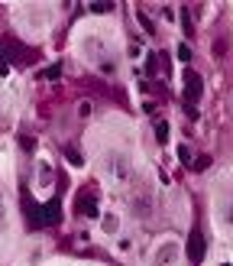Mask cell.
I'll use <instances>...</instances> for the list:
<instances>
[{
    "instance_id": "8992f818",
    "label": "cell",
    "mask_w": 233,
    "mask_h": 266,
    "mask_svg": "<svg viewBox=\"0 0 233 266\" xmlns=\"http://www.w3.org/2000/svg\"><path fill=\"white\" fill-rule=\"evenodd\" d=\"M146 72H149V75L165 72V62H162V55H159V52H149V55H146Z\"/></svg>"
},
{
    "instance_id": "3957f363",
    "label": "cell",
    "mask_w": 233,
    "mask_h": 266,
    "mask_svg": "<svg viewBox=\"0 0 233 266\" xmlns=\"http://www.w3.org/2000/svg\"><path fill=\"white\" fill-rule=\"evenodd\" d=\"M185 250H188V260H191V263H201V260H204V250H207V240H204L201 227H194V231L188 234V247H185Z\"/></svg>"
},
{
    "instance_id": "52a82bcc",
    "label": "cell",
    "mask_w": 233,
    "mask_h": 266,
    "mask_svg": "<svg viewBox=\"0 0 233 266\" xmlns=\"http://www.w3.org/2000/svg\"><path fill=\"white\" fill-rule=\"evenodd\" d=\"M3 49H10V62H16V65H23V62H26V59H23V55H26V52H23V49H20V46H16V43H7V46H3Z\"/></svg>"
},
{
    "instance_id": "ac0fdd59",
    "label": "cell",
    "mask_w": 233,
    "mask_h": 266,
    "mask_svg": "<svg viewBox=\"0 0 233 266\" xmlns=\"http://www.w3.org/2000/svg\"><path fill=\"white\" fill-rule=\"evenodd\" d=\"M7 72H10V65H7V62H0V75H7Z\"/></svg>"
},
{
    "instance_id": "ba28073f",
    "label": "cell",
    "mask_w": 233,
    "mask_h": 266,
    "mask_svg": "<svg viewBox=\"0 0 233 266\" xmlns=\"http://www.w3.org/2000/svg\"><path fill=\"white\" fill-rule=\"evenodd\" d=\"M87 10L91 13H110L114 10V3H110V0H94V3H87Z\"/></svg>"
},
{
    "instance_id": "8fae6325",
    "label": "cell",
    "mask_w": 233,
    "mask_h": 266,
    "mask_svg": "<svg viewBox=\"0 0 233 266\" xmlns=\"http://www.w3.org/2000/svg\"><path fill=\"white\" fill-rule=\"evenodd\" d=\"M211 156H198V159H194V162H191V169H194V172H204V169H211Z\"/></svg>"
},
{
    "instance_id": "9c48e42d",
    "label": "cell",
    "mask_w": 233,
    "mask_h": 266,
    "mask_svg": "<svg viewBox=\"0 0 233 266\" xmlns=\"http://www.w3.org/2000/svg\"><path fill=\"white\" fill-rule=\"evenodd\" d=\"M65 156H68V162H72V166H78V169L85 166V156H81L74 146H65Z\"/></svg>"
},
{
    "instance_id": "7c38bea8",
    "label": "cell",
    "mask_w": 233,
    "mask_h": 266,
    "mask_svg": "<svg viewBox=\"0 0 233 266\" xmlns=\"http://www.w3.org/2000/svg\"><path fill=\"white\" fill-rule=\"evenodd\" d=\"M156 140H159V143H165V140H169V124H165V120H159V124H156Z\"/></svg>"
},
{
    "instance_id": "5bb4252c",
    "label": "cell",
    "mask_w": 233,
    "mask_h": 266,
    "mask_svg": "<svg viewBox=\"0 0 233 266\" xmlns=\"http://www.w3.org/2000/svg\"><path fill=\"white\" fill-rule=\"evenodd\" d=\"M58 75H62V68H58V65H52V68H45V72H43V78H52V81H55Z\"/></svg>"
},
{
    "instance_id": "9a60e30c",
    "label": "cell",
    "mask_w": 233,
    "mask_h": 266,
    "mask_svg": "<svg viewBox=\"0 0 233 266\" xmlns=\"http://www.w3.org/2000/svg\"><path fill=\"white\" fill-rule=\"evenodd\" d=\"M178 59L181 62H191V49L188 46H178Z\"/></svg>"
},
{
    "instance_id": "6da1fadb",
    "label": "cell",
    "mask_w": 233,
    "mask_h": 266,
    "mask_svg": "<svg viewBox=\"0 0 233 266\" xmlns=\"http://www.w3.org/2000/svg\"><path fill=\"white\" fill-rule=\"evenodd\" d=\"M20 204H23V218H26L29 227H52V224L62 221V204H58V198H52V202H45V204H36L29 192H23Z\"/></svg>"
},
{
    "instance_id": "ffe728a7",
    "label": "cell",
    "mask_w": 233,
    "mask_h": 266,
    "mask_svg": "<svg viewBox=\"0 0 233 266\" xmlns=\"http://www.w3.org/2000/svg\"><path fill=\"white\" fill-rule=\"evenodd\" d=\"M0 55H3V46H0Z\"/></svg>"
},
{
    "instance_id": "4fadbf2b",
    "label": "cell",
    "mask_w": 233,
    "mask_h": 266,
    "mask_svg": "<svg viewBox=\"0 0 233 266\" xmlns=\"http://www.w3.org/2000/svg\"><path fill=\"white\" fill-rule=\"evenodd\" d=\"M136 20L143 23V30H146V32H156V26H152V20H149V16H146V13H143V10L136 13Z\"/></svg>"
},
{
    "instance_id": "7a4b0ae2",
    "label": "cell",
    "mask_w": 233,
    "mask_h": 266,
    "mask_svg": "<svg viewBox=\"0 0 233 266\" xmlns=\"http://www.w3.org/2000/svg\"><path fill=\"white\" fill-rule=\"evenodd\" d=\"M201 94H204V78L198 72H185V101H188V110H194Z\"/></svg>"
},
{
    "instance_id": "30bf717a",
    "label": "cell",
    "mask_w": 233,
    "mask_h": 266,
    "mask_svg": "<svg viewBox=\"0 0 233 266\" xmlns=\"http://www.w3.org/2000/svg\"><path fill=\"white\" fill-rule=\"evenodd\" d=\"M181 30L188 32V36H194V23H191V13H188V7H181Z\"/></svg>"
},
{
    "instance_id": "d6986e66",
    "label": "cell",
    "mask_w": 233,
    "mask_h": 266,
    "mask_svg": "<svg viewBox=\"0 0 233 266\" xmlns=\"http://www.w3.org/2000/svg\"><path fill=\"white\" fill-rule=\"evenodd\" d=\"M0 227H3V202H0Z\"/></svg>"
},
{
    "instance_id": "2e32d148",
    "label": "cell",
    "mask_w": 233,
    "mask_h": 266,
    "mask_svg": "<svg viewBox=\"0 0 233 266\" xmlns=\"http://www.w3.org/2000/svg\"><path fill=\"white\" fill-rule=\"evenodd\" d=\"M178 159L181 162H191V149L188 146H178Z\"/></svg>"
},
{
    "instance_id": "277c9868",
    "label": "cell",
    "mask_w": 233,
    "mask_h": 266,
    "mask_svg": "<svg viewBox=\"0 0 233 266\" xmlns=\"http://www.w3.org/2000/svg\"><path fill=\"white\" fill-rule=\"evenodd\" d=\"M74 211L78 214H85V218H97V198L91 192H85V195H78V198H74Z\"/></svg>"
},
{
    "instance_id": "e0dca14e",
    "label": "cell",
    "mask_w": 233,
    "mask_h": 266,
    "mask_svg": "<svg viewBox=\"0 0 233 266\" xmlns=\"http://www.w3.org/2000/svg\"><path fill=\"white\" fill-rule=\"evenodd\" d=\"M104 227H107V231H116V218H114V214H107V218H104Z\"/></svg>"
},
{
    "instance_id": "5b68a950",
    "label": "cell",
    "mask_w": 233,
    "mask_h": 266,
    "mask_svg": "<svg viewBox=\"0 0 233 266\" xmlns=\"http://www.w3.org/2000/svg\"><path fill=\"white\" fill-rule=\"evenodd\" d=\"M178 250H181L178 244H169V247H162L159 253H156V266H172V260L178 256Z\"/></svg>"
}]
</instances>
